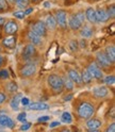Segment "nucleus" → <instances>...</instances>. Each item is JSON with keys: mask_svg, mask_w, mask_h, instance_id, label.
Returning a JSON list of instances; mask_svg holds the SVG:
<instances>
[{"mask_svg": "<svg viewBox=\"0 0 115 132\" xmlns=\"http://www.w3.org/2000/svg\"><path fill=\"white\" fill-rule=\"evenodd\" d=\"M95 112V109L93 104L88 102H83L79 105L78 108V114L82 119H88L93 116V114Z\"/></svg>", "mask_w": 115, "mask_h": 132, "instance_id": "nucleus-1", "label": "nucleus"}, {"mask_svg": "<svg viewBox=\"0 0 115 132\" xmlns=\"http://www.w3.org/2000/svg\"><path fill=\"white\" fill-rule=\"evenodd\" d=\"M47 82H48V85L56 93H61L64 88L63 79L58 75H50L47 79Z\"/></svg>", "mask_w": 115, "mask_h": 132, "instance_id": "nucleus-2", "label": "nucleus"}, {"mask_svg": "<svg viewBox=\"0 0 115 132\" xmlns=\"http://www.w3.org/2000/svg\"><path fill=\"white\" fill-rule=\"evenodd\" d=\"M55 20L56 23H59V26L63 29L67 27V18H66V12L64 10H59L55 13Z\"/></svg>", "mask_w": 115, "mask_h": 132, "instance_id": "nucleus-3", "label": "nucleus"}, {"mask_svg": "<svg viewBox=\"0 0 115 132\" xmlns=\"http://www.w3.org/2000/svg\"><path fill=\"white\" fill-rule=\"evenodd\" d=\"M35 72H36V65L33 64V63H30V64L24 65L23 67L21 68V70H20L21 76L24 77V78H28V77L33 76Z\"/></svg>", "mask_w": 115, "mask_h": 132, "instance_id": "nucleus-4", "label": "nucleus"}, {"mask_svg": "<svg viewBox=\"0 0 115 132\" xmlns=\"http://www.w3.org/2000/svg\"><path fill=\"white\" fill-rule=\"evenodd\" d=\"M87 70H88V72L91 73V76L93 77V78H96V79H101L102 78V76H103V73H102V71H101V69L99 68V66L98 65H96V64H91L87 67Z\"/></svg>", "mask_w": 115, "mask_h": 132, "instance_id": "nucleus-5", "label": "nucleus"}, {"mask_svg": "<svg viewBox=\"0 0 115 132\" xmlns=\"http://www.w3.org/2000/svg\"><path fill=\"white\" fill-rule=\"evenodd\" d=\"M102 125V122L101 120L99 119H97V118H88L87 122H86V127L89 131H92V132H95V131H98V129H99Z\"/></svg>", "mask_w": 115, "mask_h": 132, "instance_id": "nucleus-6", "label": "nucleus"}, {"mask_svg": "<svg viewBox=\"0 0 115 132\" xmlns=\"http://www.w3.org/2000/svg\"><path fill=\"white\" fill-rule=\"evenodd\" d=\"M35 33H37L38 35L40 36H45L46 33H47V28L45 26V22L44 21H36L34 24H33V28H32Z\"/></svg>", "mask_w": 115, "mask_h": 132, "instance_id": "nucleus-7", "label": "nucleus"}, {"mask_svg": "<svg viewBox=\"0 0 115 132\" xmlns=\"http://www.w3.org/2000/svg\"><path fill=\"white\" fill-rule=\"evenodd\" d=\"M17 31H18V26H17V23H16L15 21L10 20V21H7V22L4 23V32L6 33V34L13 35Z\"/></svg>", "mask_w": 115, "mask_h": 132, "instance_id": "nucleus-8", "label": "nucleus"}, {"mask_svg": "<svg viewBox=\"0 0 115 132\" xmlns=\"http://www.w3.org/2000/svg\"><path fill=\"white\" fill-rule=\"evenodd\" d=\"M96 60H97V63L99 65H101L102 67H109L111 65L110 60L108 59V56H106L105 53H103V52H98L96 55Z\"/></svg>", "mask_w": 115, "mask_h": 132, "instance_id": "nucleus-9", "label": "nucleus"}, {"mask_svg": "<svg viewBox=\"0 0 115 132\" xmlns=\"http://www.w3.org/2000/svg\"><path fill=\"white\" fill-rule=\"evenodd\" d=\"M110 19L108 11H105L104 9H98L96 11V20L97 22H105Z\"/></svg>", "mask_w": 115, "mask_h": 132, "instance_id": "nucleus-10", "label": "nucleus"}, {"mask_svg": "<svg viewBox=\"0 0 115 132\" xmlns=\"http://www.w3.org/2000/svg\"><path fill=\"white\" fill-rule=\"evenodd\" d=\"M108 94H109V89L105 86H98L93 89V95L96 98H104L105 96H108Z\"/></svg>", "mask_w": 115, "mask_h": 132, "instance_id": "nucleus-11", "label": "nucleus"}, {"mask_svg": "<svg viewBox=\"0 0 115 132\" xmlns=\"http://www.w3.org/2000/svg\"><path fill=\"white\" fill-rule=\"evenodd\" d=\"M28 39L31 42V44H33V45H39L42 43V36L38 35L37 33H35L33 30L28 32Z\"/></svg>", "mask_w": 115, "mask_h": 132, "instance_id": "nucleus-12", "label": "nucleus"}, {"mask_svg": "<svg viewBox=\"0 0 115 132\" xmlns=\"http://www.w3.org/2000/svg\"><path fill=\"white\" fill-rule=\"evenodd\" d=\"M34 54H35V47L33 44H29L24 47L23 52H22V55L24 59H31V57H33Z\"/></svg>", "mask_w": 115, "mask_h": 132, "instance_id": "nucleus-13", "label": "nucleus"}, {"mask_svg": "<svg viewBox=\"0 0 115 132\" xmlns=\"http://www.w3.org/2000/svg\"><path fill=\"white\" fill-rule=\"evenodd\" d=\"M29 105V110H33V111H45L49 109V105L47 103L44 102H34V103H31L28 104Z\"/></svg>", "mask_w": 115, "mask_h": 132, "instance_id": "nucleus-14", "label": "nucleus"}, {"mask_svg": "<svg viewBox=\"0 0 115 132\" xmlns=\"http://www.w3.org/2000/svg\"><path fill=\"white\" fill-rule=\"evenodd\" d=\"M0 126L2 127H9L13 128L14 127V121L11 117H9L7 115H0Z\"/></svg>", "mask_w": 115, "mask_h": 132, "instance_id": "nucleus-15", "label": "nucleus"}, {"mask_svg": "<svg viewBox=\"0 0 115 132\" xmlns=\"http://www.w3.org/2000/svg\"><path fill=\"white\" fill-rule=\"evenodd\" d=\"M68 26L70 27L71 30H79L82 26V23L78 20V18L76 17L75 15H71L70 17H69V20H68Z\"/></svg>", "mask_w": 115, "mask_h": 132, "instance_id": "nucleus-16", "label": "nucleus"}, {"mask_svg": "<svg viewBox=\"0 0 115 132\" xmlns=\"http://www.w3.org/2000/svg\"><path fill=\"white\" fill-rule=\"evenodd\" d=\"M85 18L92 23H96V10H94L93 7H87L85 11Z\"/></svg>", "mask_w": 115, "mask_h": 132, "instance_id": "nucleus-17", "label": "nucleus"}, {"mask_svg": "<svg viewBox=\"0 0 115 132\" xmlns=\"http://www.w3.org/2000/svg\"><path fill=\"white\" fill-rule=\"evenodd\" d=\"M68 77L72 80V82H76L78 84L82 83V80H81V75L76 70V69H69L68 70Z\"/></svg>", "mask_w": 115, "mask_h": 132, "instance_id": "nucleus-18", "label": "nucleus"}, {"mask_svg": "<svg viewBox=\"0 0 115 132\" xmlns=\"http://www.w3.org/2000/svg\"><path fill=\"white\" fill-rule=\"evenodd\" d=\"M44 22H45L46 28L51 29V30H53V29L56 27V24H58V23H56V20H55V17H54L53 15H48Z\"/></svg>", "mask_w": 115, "mask_h": 132, "instance_id": "nucleus-19", "label": "nucleus"}, {"mask_svg": "<svg viewBox=\"0 0 115 132\" xmlns=\"http://www.w3.org/2000/svg\"><path fill=\"white\" fill-rule=\"evenodd\" d=\"M105 55L108 56V59L110 60L111 63L115 62V48H114L113 45L108 46L105 48Z\"/></svg>", "mask_w": 115, "mask_h": 132, "instance_id": "nucleus-20", "label": "nucleus"}, {"mask_svg": "<svg viewBox=\"0 0 115 132\" xmlns=\"http://www.w3.org/2000/svg\"><path fill=\"white\" fill-rule=\"evenodd\" d=\"M20 98H21V95L18 94L13 97V99L11 100V108L14 110V111H17L18 108H19V102H20Z\"/></svg>", "mask_w": 115, "mask_h": 132, "instance_id": "nucleus-21", "label": "nucleus"}, {"mask_svg": "<svg viewBox=\"0 0 115 132\" xmlns=\"http://www.w3.org/2000/svg\"><path fill=\"white\" fill-rule=\"evenodd\" d=\"M3 45L5 46V47H7V48H14L15 47V45H16V38L14 37V36H9V37H5L4 39H3Z\"/></svg>", "mask_w": 115, "mask_h": 132, "instance_id": "nucleus-22", "label": "nucleus"}, {"mask_svg": "<svg viewBox=\"0 0 115 132\" xmlns=\"http://www.w3.org/2000/svg\"><path fill=\"white\" fill-rule=\"evenodd\" d=\"M93 35V30L89 28V27H83L81 30V36L84 37V38H89Z\"/></svg>", "mask_w": 115, "mask_h": 132, "instance_id": "nucleus-23", "label": "nucleus"}, {"mask_svg": "<svg viewBox=\"0 0 115 132\" xmlns=\"http://www.w3.org/2000/svg\"><path fill=\"white\" fill-rule=\"evenodd\" d=\"M93 77L91 76V73L88 72V70H84L83 72H82V76H81V80L82 82H84V83H91Z\"/></svg>", "mask_w": 115, "mask_h": 132, "instance_id": "nucleus-24", "label": "nucleus"}, {"mask_svg": "<svg viewBox=\"0 0 115 132\" xmlns=\"http://www.w3.org/2000/svg\"><path fill=\"white\" fill-rule=\"evenodd\" d=\"M6 89L9 90L10 93H16V92H17V89H18V85L16 84L14 81H11V82H9V83H7Z\"/></svg>", "mask_w": 115, "mask_h": 132, "instance_id": "nucleus-25", "label": "nucleus"}, {"mask_svg": "<svg viewBox=\"0 0 115 132\" xmlns=\"http://www.w3.org/2000/svg\"><path fill=\"white\" fill-rule=\"evenodd\" d=\"M63 83H64V87L66 88L67 90H70V89L73 88V82L69 77L63 79Z\"/></svg>", "mask_w": 115, "mask_h": 132, "instance_id": "nucleus-26", "label": "nucleus"}, {"mask_svg": "<svg viewBox=\"0 0 115 132\" xmlns=\"http://www.w3.org/2000/svg\"><path fill=\"white\" fill-rule=\"evenodd\" d=\"M61 118H62V121H63V122H65V123H70V122L72 121L71 115H70V113H69V112H64V113L62 114Z\"/></svg>", "mask_w": 115, "mask_h": 132, "instance_id": "nucleus-27", "label": "nucleus"}, {"mask_svg": "<svg viewBox=\"0 0 115 132\" xmlns=\"http://www.w3.org/2000/svg\"><path fill=\"white\" fill-rule=\"evenodd\" d=\"M15 2L19 9H26L29 5V0H15Z\"/></svg>", "mask_w": 115, "mask_h": 132, "instance_id": "nucleus-28", "label": "nucleus"}, {"mask_svg": "<svg viewBox=\"0 0 115 132\" xmlns=\"http://www.w3.org/2000/svg\"><path fill=\"white\" fill-rule=\"evenodd\" d=\"M9 9V3L6 0H0V13L4 12Z\"/></svg>", "mask_w": 115, "mask_h": 132, "instance_id": "nucleus-29", "label": "nucleus"}, {"mask_svg": "<svg viewBox=\"0 0 115 132\" xmlns=\"http://www.w3.org/2000/svg\"><path fill=\"white\" fill-rule=\"evenodd\" d=\"M104 83H105L106 85H113V84L115 83V77H114L113 75L105 77V78H104Z\"/></svg>", "mask_w": 115, "mask_h": 132, "instance_id": "nucleus-30", "label": "nucleus"}, {"mask_svg": "<svg viewBox=\"0 0 115 132\" xmlns=\"http://www.w3.org/2000/svg\"><path fill=\"white\" fill-rule=\"evenodd\" d=\"M79 48V46H78V42L77 40H70L69 42V50L70 51H76L77 49Z\"/></svg>", "mask_w": 115, "mask_h": 132, "instance_id": "nucleus-31", "label": "nucleus"}, {"mask_svg": "<svg viewBox=\"0 0 115 132\" xmlns=\"http://www.w3.org/2000/svg\"><path fill=\"white\" fill-rule=\"evenodd\" d=\"M75 16H76V17L78 18V20H79L81 23H83V22H84V20L86 19V18H85V14H84V13H82V12L77 13Z\"/></svg>", "mask_w": 115, "mask_h": 132, "instance_id": "nucleus-32", "label": "nucleus"}, {"mask_svg": "<svg viewBox=\"0 0 115 132\" xmlns=\"http://www.w3.org/2000/svg\"><path fill=\"white\" fill-rule=\"evenodd\" d=\"M14 16H15L16 18H18V19H22V18H24V16H26V14H24V12H23V11L19 10V11L14 12Z\"/></svg>", "mask_w": 115, "mask_h": 132, "instance_id": "nucleus-33", "label": "nucleus"}, {"mask_svg": "<svg viewBox=\"0 0 115 132\" xmlns=\"http://www.w3.org/2000/svg\"><path fill=\"white\" fill-rule=\"evenodd\" d=\"M108 14H109V17L114 18V16H115V5H111V6L109 7Z\"/></svg>", "mask_w": 115, "mask_h": 132, "instance_id": "nucleus-34", "label": "nucleus"}, {"mask_svg": "<svg viewBox=\"0 0 115 132\" xmlns=\"http://www.w3.org/2000/svg\"><path fill=\"white\" fill-rule=\"evenodd\" d=\"M9 78V71L6 69H1L0 70V79H6Z\"/></svg>", "mask_w": 115, "mask_h": 132, "instance_id": "nucleus-35", "label": "nucleus"}, {"mask_svg": "<svg viewBox=\"0 0 115 132\" xmlns=\"http://www.w3.org/2000/svg\"><path fill=\"white\" fill-rule=\"evenodd\" d=\"M26 119H27V114L24 113V112H23V113H20L18 116H17V120H18V121L24 122V121H26Z\"/></svg>", "mask_w": 115, "mask_h": 132, "instance_id": "nucleus-36", "label": "nucleus"}, {"mask_svg": "<svg viewBox=\"0 0 115 132\" xmlns=\"http://www.w3.org/2000/svg\"><path fill=\"white\" fill-rule=\"evenodd\" d=\"M30 127H31V123L24 121V122H23V125L20 127V131H27V130L30 129Z\"/></svg>", "mask_w": 115, "mask_h": 132, "instance_id": "nucleus-37", "label": "nucleus"}, {"mask_svg": "<svg viewBox=\"0 0 115 132\" xmlns=\"http://www.w3.org/2000/svg\"><path fill=\"white\" fill-rule=\"evenodd\" d=\"M20 102L23 104V105H28L30 103V100H29V98L27 97H21L20 98Z\"/></svg>", "mask_w": 115, "mask_h": 132, "instance_id": "nucleus-38", "label": "nucleus"}, {"mask_svg": "<svg viewBox=\"0 0 115 132\" xmlns=\"http://www.w3.org/2000/svg\"><path fill=\"white\" fill-rule=\"evenodd\" d=\"M105 131H106V132H114V131H115V123H114V122L111 123V126H109L108 128H106Z\"/></svg>", "mask_w": 115, "mask_h": 132, "instance_id": "nucleus-39", "label": "nucleus"}, {"mask_svg": "<svg viewBox=\"0 0 115 132\" xmlns=\"http://www.w3.org/2000/svg\"><path fill=\"white\" fill-rule=\"evenodd\" d=\"M6 100V96L3 93H0V104H2Z\"/></svg>", "mask_w": 115, "mask_h": 132, "instance_id": "nucleus-40", "label": "nucleus"}, {"mask_svg": "<svg viewBox=\"0 0 115 132\" xmlns=\"http://www.w3.org/2000/svg\"><path fill=\"white\" fill-rule=\"evenodd\" d=\"M60 125H61V122H60V121H52L50 125H49V127H50V128H55V127L60 126Z\"/></svg>", "mask_w": 115, "mask_h": 132, "instance_id": "nucleus-41", "label": "nucleus"}, {"mask_svg": "<svg viewBox=\"0 0 115 132\" xmlns=\"http://www.w3.org/2000/svg\"><path fill=\"white\" fill-rule=\"evenodd\" d=\"M49 118H50V117H49V116H42V117H39L38 119H37V121H47V120H49Z\"/></svg>", "mask_w": 115, "mask_h": 132, "instance_id": "nucleus-42", "label": "nucleus"}, {"mask_svg": "<svg viewBox=\"0 0 115 132\" xmlns=\"http://www.w3.org/2000/svg\"><path fill=\"white\" fill-rule=\"evenodd\" d=\"M72 97H73L72 94H69V95H67V96H65V97H64V101H70L71 99H72Z\"/></svg>", "mask_w": 115, "mask_h": 132, "instance_id": "nucleus-43", "label": "nucleus"}, {"mask_svg": "<svg viewBox=\"0 0 115 132\" xmlns=\"http://www.w3.org/2000/svg\"><path fill=\"white\" fill-rule=\"evenodd\" d=\"M24 12V14H26V15H29L31 12H33V9H31V7H30V9H27L26 11H23Z\"/></svg>", "mask_w": 115, "mask_h": 132, "instance_id": "nucleus-44", "label": "nucleus"}, {"mask_svg": "<svg viewBox=\"0 0 115 132\" xmlns=\"http://www.w3.org/2000/svg\"><path fill=\"white\" fill-rule=\"evenodd\" d=\"M4 22H5V19H4V17H0V27H1V26H3V24H4Z\"/></svg>", "mask_w": 115, "mask_h": 132, "instance_id": "nucleus-45", "label": "nucleus"}, {"mask_svg": "<svg viewBox=\"0 0 115 132\" xmlns=\"http://www.w3.org/2000/svg\"><path fill=\"white\" fill-rule=\"evenodd\" d=\"M50 5H51L50 2H48V1H45V2H44V6H45V7H50Z\"/></svg>", "mask_w": 115, "mask_h": 132, "instance_id": "nucleus-46", "label": "nucleus"}, {"mask_svg": "<svg viewBox=\"0 0 115 132\" xmlns=\"http://www.w3.org/2000/svg\"><path fill=\"white\" fill-rule=\"evenodd\" d=\"M2 63H3V56L0 55V66L2 65Z\"/></svg>", "mask_w": 115, "mask_h": 132, "instance_id": "nucleus-47", "label": "nucleus"}, {"mask_svg": "<svg viewBox=\"0 0 115 132\" xmlns=\"http://www.w3.org/2000/svg\"><path fill=\"white\" fill-rule=\"evenodd\" d=\"M32 1H37V0H32Z\"/></svg>", "mask_w": 115, "mask_h": 132, "instance_id": "nucleus-48", "label": "nucleus"}]
</instances>
